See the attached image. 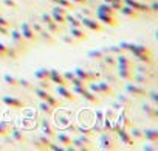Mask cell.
I'll return each instance as SVG.
<instances>
[{
    "mask_svg": "<svg viewBox=\"0 0 158 151\" xmlns=\"http://www.w3.org/2000/svg\"><path fill=\"white\" fill-rule=\"evenodd\" d=\"M87 89L90 92H93L95 95H102V97H112L115 92L112 89V86L107 83V81H101V83H89L87 84Z\"/></svg>",
    "mask_w": 158,
    "mask_h": 151,
    "instance_id": "1",
    "label": "cell"
},
{
    "mask_svg": "<svg viewBox=\"0 0 158 151\" xmlns=\"http://www.w3.org/2000/svg\"><path fill=\"white\" fill-rule=\"evenodd\" d=\"M93 140L89 137V135H81V137H77V139H74L73 142H71V148L73 149H84V151H87V149H93Z\"/></svg>",
    "mask_w": 158,
    "mask_h": 151,
    "instance_id": "2",
    "label": "cell"
},
{
    "mask_svg": "<svg viewBox=\"0 0 158 151\" xmlns=\"http://www.w3.org/2000/svg\"><path fill=\"white\" fill-rule=\"evenodd\" d=\"M99 148L101 149H116L118 148V140L113 134L110 132H106L101 135V140H99Z\"/></svg>",
    "mask_w": 158,
    "mask_h": 151,
    "instance_id": "3",
    "label": "cell"
},
{
    "mask_svg": "<svg viewBox=\"0 0 158 151\" xmlns=\"http://www.w3.org/2000/svg\"><path fill=\"white\" fill-rule=\"evenodd\" d=\"M124 5L133 8L135 11L141 14H150V7L146 2H141V0H124Z\"/></svg>",
    "mask_w": 158,
    "mask_h": 151,
    "instance_id": "4",
    "label": "cell"
},
{
    "mask_svg": "<svg viewBox=\"0 0 158 151\" xmlns=\"http://www.w3.org/2000/svg\"><path fill=\"white\" fill-rule=\"evenodd\" d=\"M126 91L130 97H135V98H144L147 97V91L144 89V86H139V84H132L129 81V84L126 86Z\"/></svg>",
    "mask_w": 158,
    "mask_h": 151,
    "instance_id": "5",
    "label": "cell"
},
{
    "mask_svg": "<svg viewBox=\"0 0 158 151\" xmlns=\"http://www.w3.org/2000/svg\"><path fill=\"white\" fill-rule=\"evenodd\" d=\"M77 78H81L82 81H85V83H92V81H95L98 77H99V73H93V72H90V70H85V69H81V67H77V69H74V72H73Z\"/></svg>",
    "mask_w": 158,
    "mask_h": 151,
    "instance_id": "6",
    "label": "cell"
},
{
    "mask_svg": "<svg viewBox=\"0 0 158 151\" xmlns=\"http://www.w3.org/2000/svg\"><path fill=\"white\" fill-rule=\"evenodd\" d=\"M79 20H81V24L85 27V28H89V30H92V31H102L104 30V25L99 22V20H95L93 17H81V19H79Z\"/></svg>",
    "mask_w": 158,
    "mask_h": 151,
    "instance_id": "7",
    "label": "cell"
},
{
    "mask_svg": "<svg viewBox=\"0 0 158 151\" xmlns=\"http://www.w3.org/2000/svg\"><path fill=\"white\" fill-rule=\"evenodd\" d=\"M133 80L136 81V84L139 86H149L153 84L156 80V75H147V73H136L133 75Z\"/></svg>",
    "mask_w": 158,
    "mask_h": 151,
    "instance_id": "8",
    "label": "cell"
},
{
    "mask_svg": "<svg viewBox=\"0 0 158 151\" xmlns=\"http://www.w3.org/2000/svg\"><path fill=\"white\" fill-rule=\"evenodd\" d=\"M50 81L54 83V84H57V86H68L70 87V83L64 78V75L59 70H56V69H51L50 70Z\"/></svg>",
    "mask_w": 158,
    "mask_h": 151,
    "instance_id": "9",
    "label": "cell"
},
{
    "mask_svg": "<svg viewBox=\"0 0 158 151\" xmlns=\"http://www.w3.org/2000/svg\"><path fill=\"white\" fill-rule=\"evenodd\" d=\"M22 36L28 41V42H34V41H37L39 39V36H37V33L28 25V22H23L22 24Z\"/></svg>",
    "mask_w": 158,
    "mask_h": 151,
    "instance_id": "10",
    "label": "cell"
},
{
    "mask_svg": "<svg viewBox=\"0 0 158 151\" xmlns=\"http://www.w3.org/2000/svg\"><path fill=\"white\" fill-rule=\"evenodd\" d=\"M40 129H42V134L47 135V137H50V139H53L56 135V126L50 120H47V118H44L40 122Z\"/></svg>",
    "mask_w": 158,
    "mask_h": 151,
    "instance_id": "11",
    "label": "cell"
},
{
    "mask_svg": "<svg viewBox=\"0 0 158 151\" xmlns=\"http://www.w3.org/2000/svg\"><path fill=\"white\" fill-rule=\"evenodd\" d=\"M98 16V20L102 24V25H107V27H118V19L116 16H110V14H102V13H95Z\"/></svg>",
    "mask_w": 158,
    "mask_h": 151,
    "instance_id": "12",
    "label": "cell"
},
{
    "mask_svg": "<svg viewBox=\"0 0 158 151\" xmlns=\"http://www.w3.org/2000/svg\"><path fill=\"white\" fill-rule=\"evenodd\" d=\"M56 94H57L60 98L67 100V101H74V100H76L74 94L71 92V89H70L68 86H57V87H56Z\"/></svg>",
    "mask_w": 158,
    "mask_h": 151,
    "instance_id": "13",
    "label": "cell"
},
{
    "mask_svg": "<svg viewBox=\"0 0 158 151\" xmlns=\"http://www.w3.org/2000/svg\"><path fill=\"white\" fill-rule=\"evenodd\" d=\"M133 69L132 67H118V78L124 81H133Z\"/></svg>",
    "mask_w": 158,
    "mask_h": 151,
    "instance_id": "14",
    "label": "cell"
},
{
    "mask_svg": "<svg viewBox=\"0 0 158 151\" xmlns=\"http://www.w3.org/2000/svg\"><path fill=\"white\" fill-rule=\"evenodd\" d=\"M11 34V39H13V44L17 47V48H25L27 47V44H28V41L22 36V33L20 31H13V33H10Z\"/></svg>",
    "mask_w": 158,
    "mask_h": 151,
    "instance_id": "15",
    "label": "cell"
},
{
    "mask_svg": "<svg viewBox=\"0 0 158 151\" xmlns=\"http://www.w3.org/2000/svg\"><path fill=\"white\" fill-rule=\"evenodd\" d=\"M2 101H3L6 106L14 108V109H22V108H25V103H23L22 100L16 98V97H8V95H5V97L2 98Z\"/></svg>",
    "mask_w": 158,
    "mask_h": 151,
    "instance_id": "16",
    "label": "cell"
},
{
    "mask_svg": "<svg viewBox=\"0 0 158 151\" xmlns=\"http://www.w3.org/2000/svg\"><path fill=\"white\" fill-rule=\"evenodd\" d=\"M116 134L119 135V139H121V142L124 143V145H127V146H132L133 145V139H132V135H130V132L127 131V128H118V131H116Z\"/></svg>",
    "mask_w": 158,
    "mask_h": 151,
    "instance_id": "17",
    "label": "cell"
},
{
    "mask_svg": "<svg viewBox=\"0 0 158 151\" xmlns=\"http://www.w3.org/2000/svg\"><path fill=\"white\" fill-rule=\"evenodd\" d=\"M119 13H121L124 17H127V19H138L139 14H141V13L135 11L133 8H130V7H127V5H123V7L119 8Z\"/></svg>",
    "mask_w": 158,
    "mask_h": 151,
    "instance_id": "18",
    "label": "cell"
},
{
    "mask_svg": "<svg viewBox=\"0 0 158 151\" xmlns=\"http://www.w3.org/2000/svg\"><path fill=\"white\" fill-rule=\"evenodd\" d=\"M54 137L57 139V142H59L62 146H65V148H68V149H73V148H71V142H73V140H71V137H70L67 132H59V134H56Z\"/></svg>",
    "mask_w": 158,
    "mask_h": 151,
    "instance_id": "19",
    "label": "cell"
},
{
    "mask_svg": "<svg viewBox=\"0 0 158 151\" xmlns=\"http://www.w3.org/2000/svg\"><path fill=\"white\" fill-rule=\"evenodd\" d=\"M116 65L118 67H132L133 69V61L130 58H127L124 53H119L116 56Z\"/></svg>",
    "mask_w": 158,
    "mask_h": 151,
    "instance_id": "20",
    "label": "cell"
},
{
    "mask_svg": "<svg viewBox=\"0 0 158 151\" xmlns=\"http://www.w3.org/2000/svg\"><path fill=\"white\" fill-rule=\"evenodd\" d=\"M73 39H76V41H87V34L82 31V28H70V33H68Z\"/></svg>",
    "mask_w": 158,
    "mask_h": 151,
    "instance_id": "21",
    "label": "cell"
},
{
    "mask_svg": "<svg viewBox=\"0 0 158 151\" xmlns=\"http://www.w3.org/2000/svg\"><path fill=\"white\" fill-rule=\"evenodd\" d=\"M143 137L150 143H158V131L156 129H146L143 131Z\"/></svg>",
    "mask_w": 158,
    "mask_h": 151,
    "instance_id": "22",
    "label": "cell"
},
{
    "mask_svg": "<svg viewBox=\"0 0 158 151\" xmlns=\"http://www.w3.org/2000/svg\"><path fill=\"white\" fill-rule=\"evenodd\" d=\"M51 142H50V137H47V135H39L36 140H34V145L37 146V148H40V149H48V145H50Z\"/></svg>",
    "mask_w": 158,
    "mask_h": 151,
    "instance_id": "23",
    "label": "cell"
},
{
    "mask_svg": "<svg viewBox=\"0 0 158 151\" xmlns=\"http://www.w3.org/2000/svg\"><path fill=\"white\" fill-rule=\"evenodd\" d=\"M96 13H102V14H110V16H116V10H113L112 5L109 3H102L96 8Z\"/></svg>",
    "mask_w": 158,
    "mask_h": 151,
    "instance_id": "24",
    "label": "cell"
},
{
    "mask_svg": "<svg viewBox=\"0 0 158 151\" xmlns=\"http://www.w3.org/2000/svg\"><path fill=\"white\" fill-rule=\"evenodd\" d=\"M37 36H39V38H42V39H44L45 42H48V44H54V42H56V41H54V38H53V34H51L48 30H44V28H42V30L37 33Z\"/></svg>",
    "mask_w": 158,
    "mask_h": 151,
    "instance_id": "25",
    "label": "cell"
},
{
    "mask_svg": "<svg viewBox=\"0 0 158 151\" xmlns=\"http://www.w3.org/2000/svg\"><path fill=\"white\" fill-rule=\"evenodd\" d=\"M34 77H36L37 81L39 80H50V70L48 69H39V70L34 72Z\"/></svg>",
    "mask_w": 158,
    "mask_h": 151,
    "instance_id": "26",
    "label": "cell"
},
{
    "mask_svg": "<svg viewBox=\"0 0 158 151\" xmlns=\"http://www.w3.org/2000/svg\"><path fill=\"white\" fill-rule=\"evenodd\" d=\"M143 111L150 117V120H156V117H158L156 108H153V106H150V104H144V106H143Z\"/></svg>",
    "mask_w": 158,
    "mask_h": 151,
    "instance_id": "27",
    "label": "cell"
},
{
    "mask_svg": "<svg viewBox=\"0 0 158 151\" xmlns=\"http://www.w3.org/2000/svg\"><path fill=\"white\" fill-rule=\"evenodd\" d=\"M6 58H11V59H17V58H20V48H17L16 45L8 47V50H6Z\"/></svg>",
    "mask_w": 158,
    "mask_h": 151,
    "instance_id": "28",
    "label": "cell"
},
{
    "mask_svg": "<svg viewBox=\"0 0 158 151\" xmlns=\"http://www.w3.org/2000/svg\"><path fill=\"white\" fill-rule=\"evenodd\" d=\"M54 3H56V5L64 7V8H65V10H68V11H74V10H76V5L71 2V0H56Z\"/></svg>",
    "mask_w": 158,
    "mask_h": 151,
    "instance_id": "29",
    "label": "cell"
},
{
    "mask_svg": "<svg viewBox=\"0 0 158 151\" xmlns=\"http://www.w3.org/2000/svg\"><path fill=\"white\" fill-rule=\"evenodd\" d=\"M65 20L70 24V27H73V28H82V24H81V20H79L77 17H73V16H70V14H67L65 16Z\"/></svg>",
    "mask_w": 158,
    "mask_h": 151,
    "instance_id": "30",
    "label": "cell"
},
{
    "mask_svg": "<svg viewBox=\"0 0 158 151\" xmlns=\"http://www.w3.org/2000/svg\"><path fill=\"white\" fill-rule=\"evenodd\" d=\"M47 30L51 33V34H59L60 33V28H59V24H56L54 20H50L48 24H45Z\"/></svg>",
    "mask_w": 158,
    "mask_h": 151,
    "instance_id": "31",
    "label": "cell"
},
{
    "mask_svg": "<svg viewBox=\"0 0 158 151\" xmlns=\"http://www.w3.org/2000/svg\"><path fill=\"white\" fill-rule=\"evenodd\" d=\"M33 91H34V94H36L42 101H47V100H48V97L51 95V94H50V91H45V89H40V87H36V89H33Z\"/></svg>",
    "mask_w": 158,
    "mask_h": 151,
    "instance_id": "32",
    "label": "cell"
},
{
    "mask_svg": "<svg viewBox=\"0 0 158 151\" xmlns=\"http://www.w3.org/2000/svg\"><path fill=\"white\" fill-rule=\"evenodd\" d=\"M3 80H5V83H6L8 86H11V87H19V78L13 77V75H5Z\"/></svg>",
    "mask_w": 158,
    "mask_h": 151,
    "instance_id": "33",
    "label": "cell"
},
{
    "mask_svg": "<svg viewBox=\"0 0 158 151\" xmlns=\"http://www.w3.org/2000/svg\"><path fill=\"white\" fill-rule=\"evenodd\" d=\"M39 108H40V111H42L44 114H47V115H51V114L54 112V108H53V106H50L47 101H42V100H40Z\"/></svg>",
    "mask_w": 158,
    "mask_h": 151,
    "instance_id": "34",
    "label": "cell"
},
{
    "mask_svg": "<svg viewBox=\"0 0 158 151\" xmlns=\"http://www.w3.org/2000/svg\"><path fill=\"white\" fill-rule=\"evenodd\" d=\"M118 101L121 103V108L124 106V108H130L132 106V100H130V95L127 94V95H119L118 97Z\"/></svg>",
    "mask_w": 158,
    "mask_h": 151,
    "instance_id": "35",
    "label": "cell"
},
{
    "mask_svg": "<svg viewBox=\"0 0 158 151\" xmlns=\"http://www.w3.org/2000/svg\"><path fill=\"white\" fill-rule=\"evenodd\" d=\"M102 62L110 69V67H115V65H116V58H115V56H110V55H104Z\"/></svg>",
    "mask_w": 158,
    "mask_h": 151,
    "instance_id": "36",
    "label": "cell"
},
{
    "mask_svg": "<svg viewBox=\"0 0 158 151\" xmlns=\"http://www.w3.org/2000/svg\"><path fill=\"white\" fill-rule=\"evenodd\" d=\"M51 19H53L56 24H59V25H65V24H67V20H65V16H62V14H57V13H54V11H51Z\"/></svg>",
    "mask_w": 158,
    "mask_h": 151,
    "instance_id": "37",
    "label": "cell"
},
{
    "mask_svg": "<svg viewBox=\"0 0 158 151\" xmlns=\"http://www.w3.org/2000/svg\"><path fill=\"white\" fill-rule=\"evenodd\" d=\"M11 125L10 123H5V122H2L0 123V135H8L10 132H11Z\"/></svg>",
    "mask_w": 158,
    "mask_h": 151,
    "instance_id": "38",
    "label": "cell"
},
{
    "mask_svg": "<svg viewBox=\"0 0 158 151\" xmlns=\"http://www.w3.org/2000/svg\"><path fill=\"white\" fill-rule=\"evenodd\" d=\"M130 135H132L133 140H135V139H136V140H143V139H144V137H143V131L138 129V128H132V129H130Z\"/></svg>",
    "mask_w": 158,
    "mask_h": 151,
    "instance_id": "39",
    "label": "cell"
},
{
    "mask_svg": "<svg viewBox=\"0 0 158 151\" xmlns=\"http://www.w3.org/2000/svg\"><path fill=\"white\" fill-rule=\"evenodd\" d=\"M10 134L13 135V140H14V142H23V139H25V137H23V134H22L19 129H11V132H10Z\"/></svg>",
    "mask_w": 158,
    "mask_h": 151,
    "instance_id": "40",
    "label": "cell"
},
{
    "mask_svg": "<svg viewBox=\"0 0 158 151\" xmlns=\"http://www.w3.org/2000/svg\"><path fill=\"white\" fill-rule=\"evenodd\" d=\"M51 86H53V83H51L50 80H39V83H37V87L45 89V91H50Z\"/></svg>",
    "mask_w": 158,
    "mask_h": 151,
    "instance_id": "41",
    "label": "cell"
},
{
    "mask_svg": "<svg viewBox=\"0 0 158 151\" xmlns=\"http://www.w3.org/2000/svg\"><path fill=\"white\" fill-rule=\"evenodd\" d=\"M77 132L82 134V135H89V137H93V135L96 134L95 129H90V128H79V126H77Z\"/></svg>",
    "mask_w": 158,
    "mask_h": 151,
    "instance_id": "42",
    "label": "cell"
},
{
    "mask_svg": "<svg viewBox=\"0 0 158 151\" xmlns=\"http://www.w3.org/2000/svg\"><path fill=\"white\" fill-rule=\"evenodd\" d=\"M19 86L23 87L25 91H33V89H34V86H33L28 80H19Z\"/></svg>",
    "mask_w": 158,
    "mask_h": 151,
    "instance_id": "43",
    "label": "cell"
},
{
    "mask_svg": "<svg viewBox=\"0 0 158 151\" xmlns=\"http://www.w3.org/2000/svg\"><path fill=\"white\" fill-rule=\"evenodd\" d=\"M81 16H84V17H93L95 16V11L90 7H85V8L81 10Z\"/></svg>",
    "mask_w": 158,
    "mask_h": 151,
    "instance_id": "44",
    "label": "cell"
},
{
    "mask_svg": "<svg viewBox=\"0 0 158 151\" xmlns=\"http://www.w3.org/2000/svg\"><path fill=\"white\" fill-rule=\"evenodd\" d=\"M47 103H48L50 106H53L54 109L60 106V101H59V100H56V98H54L53 95H50V97H48V100H47Z\"/></svg>",
    "mask_w": 158,
    "mask_h": 151,
    "instance_id": "45",
    "label": "cell"
},
{
    "mask_svg": "<svg viewBox=\"0 0 158 151\" xmlns=\"http://www.w3.org/2000/svg\"><path fill=\"white\" fill-rule=\"evenodd\" d=\"M51 11H54V13H57V14H62V16H67V14H68V10H65V8L60 7V5H56Z\"/></svg>",
    "mask_w": 158,
    "mask_h": 151,
    "instance_id": "46",
    "label": "cell"
},
{
    "mask_svg": "<svg viewBox=\"0 0 158 151\" xmlns=\"http://www.w3.org/2000/svg\"><path fill=\"white\" fill-rule=\"evenodd\" d=\"M62 41H64L65 44H68V45H76V42H77V41L73 39L70 34H64V36H62Z\"/></svg>",
    "mask_w": 158,
    "mask_h": 151,
    "instance_id": "47",
    "label": "cell"
},
{
    "mask_svg": "<svg viewBox=\"0 0 158 151\" xmlns=\"http://www.w3.org/2000/svg\"><path fill=\"white\" fill-rule=\"evenodd\" d=\"M106 81L107 83H116L118 81V77H116V75H113L112 72H109V73H106Z\"/></svg>",
    "mask_w": 158,
    "mask_h": 151,
    "instance_id": "48",
    "label": "cell"
},
{
    "mask_svg": "<svg viewBox=\"0 0 158 151\" xmlns=\"http://www.w3.org/2000/svg\"><path fill=\"white\" fill-rule=\"evenodd\" d=\"M6 50H8V45H5V44L0 42V59L6 58Z\"/></svg>",
    "mask_w": 158,
    "mask_h": 151,
    "instance_id": "49",
    "label": "cell"
},
{
    "mask_svg": "<svg viewBox=\"0 0 158 151\" xmlns=\"http://www.w3.org/2000/svg\"><path fill=\"white\" fill-rule=\"evenodd\" d=\"M28 25H30V27H31V28H33L36 33H39V31L42 30V25H40L39 22H34V20H33V22H31V24H28Z\"/></svg>",
    "mask_w": 158,
    "mask_h": 151,
    "instance_id": "50",
    "label": "cell"
},
{
    "mask_svg": "<svg viewBox=\"0 0 158 151\" xmlns=\"http://www.w3.org/2000/svg\"><path fill=\"white\" fill-rule=\"evenodd\" d=\"M48 149H54V151H62V149H65V146H62L60 143H59V145L50 143V145H48Z\"/></svg>",
    "mask_w": 158,
    "mask_h": 151,
    "instance_id": "51",
    "label": "cell"
},
{
    "mask_svg": "<svg viewBox=\"0 0 158 151\" xmlns=\"http://www.w3.org/2000/svg\"><path fill=\"white\" fill-rule=\"evenodd\" d=\"M40 19H42L40 22H42L44 25H45V24H48L50 20H53V19H51V14H47V13H45V14H42V16H40Z\"/></svg>",
    "mask_w": 158,
    "mask_h": 151,
    "instance_id": "52",
    "label": "cell"
},
{
    "mask_svg": "<svg viewBox=\"0 0 158 151\" xmlns=\"http://www.w3.org/2000/svg\"><path fill=\"white\" fill-rule=\"evenodd\" d=\"M71 2H73L76 7H84V5L89 3V0H71Z\"/></svg>",
    "mask_w": 158,
    "mask_h": 151,
    "instance_id": "53",
    "label": "cell"
},
{
    "mask_svg": "<svg viewBox=\"0 0 158 151\" xmlns=\"http://www.w3.org/2000/svg\"><path fill=\"white\" fill-rule=\"evenodd\" d=\"M90 56H95V59H102L104 58V51H93V53H90Z\"/></svg>",
    "mask_w": 158,
    "mask_h": 151,
    "instance_id": "54",
    "label": "cell"
},
{
    "mask_svg": "<svg viewBox=\"0 0 158 151\" xmlns=\"http://www.w3.org/2000/svg\"><path fill=\"white\" fill-rule=\"evenodd\" d=\"M149 97H150V100H152V103L153 104H156L158 103V95H156V92H150V94H147Z\"/></svg>",
    "mask_w": 158,
    "mask_h": 151,
    "instance_id": "55",
    "label": "cell"
},
{
    "mask_svg": "<svg viewBox=\"0 0 158 151\" xmlns=\"http://www.w3.org/2000/svg\"><path fill=\"white\" fill-rule=\"evenodd\" d=\"M5 5L6 7H11V8H19V5L14 2V0H5Z\"/></svg>",
    "mask_w": 158,
    "mask_h": 151,
    "instance_id": "56",
    "label": "cell"
},
{
    "mask_svg": "<svg viewBox=\"0 0 158 151\" xmlns=\"http://www.w3.org/2000/svg\"><path fill=\"white\" fill-rule=\"evenodd\" d=\"M67 129H68V131H71V132H77V125H74V123H70V125L67 126Z\"/></svg>",
    "mask_w": 158,
    "mask_h": 151,
    "instance_id": "57",
    "label": "cell"
},
{
    "mask_svg": "<svg viewBox=\"0 0 158 151\" xmlns=\"http://www.w3.org/2000/svg\"><path fill=\"white\" fill-rule=\"evenodd\" d=\"M0 25H2V27H10L11 24H10V20H6V19H3V17H0Z\"/></svg>",
    "mask_w": 158,
    "mask_h": 151,
    "instance_id": "58",
    "label": "cell"
},
{
    "mask_svg": "<svg viewBox=\"0 0 158 151\" xmlns=\"http://www.w3.org/2000/svg\"><path fill=\"white\" fill-rule=\"evenodd\" d=\"M0 34H3V36H8L10 33H8V28L6 27H2L0 25Z\"/></svg>",
    "mask_w": 158,
    "mask_h": 151,
    "instance_id": "59",
    "label": "cell"
},
{
    "mask_svg": "<svg viewBox=\"0 0 158 151\" xmlns=\"http://www.w3.org/2000/svg\"><path fill=\"white\" fill-rule=\"evenodd\" d=\"M143 149H147V151H155L156 146H143Z\"/></svg>",
    "mask_w": 158,
    "mask_h": 151,
    "instance_id": "60",
    "label": "cell"
},
{
    "mask_svg": "<svg viewBox=\"0 0 158 151\" xmlns=\"http://www.w3.org/2000/svg\"><path fill=\"white\" fill-rule=\"evenodd\" d=\"M141 2H146V3H150V2H152V0H141Z\"/></svg>",
    "mask_w": 158,
    "mask_h": 151,
    "instance_id": "61",
    "label": "cell"
},
{
    "mask_svg": "<svg viewBox=\"0 0 158 151\" xmlns=\"http://www.w3.org/2000/svg\"><path fill=\"white\" fill-rule=\"evenodd\" d=\"M50 2H53V3H54V2H56V0H50Z\"/></svg>",
    "mask_w": 158,
    "mask_h": 151,
    "instance_id": "62",
    "label": "cell"
},
{
    "mask_svg": "<svg viewBox=\"0 0 158 151\" xmlns=\"http://www.w3.org/2000/svg\"><path fill=\"white\" fill-rule=\"evenodd\" d=\"M0 148H2V146H0Z\"/></svg>",
    "mask_w": 158,
    "mask_h": 151,
    "instance_id": "63",
    "label": "cell"
}]
</instances>
